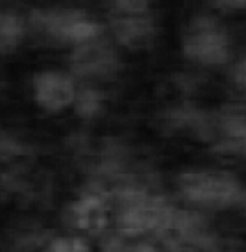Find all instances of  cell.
<instances>
[{
    "instance_id": "6da1fadb",
    "label": "cell",
    "mask_w": 246,
    "mask_h": 252,
    "mask_svg": "<svg viewBox=\"0 0 246 252\" xmlns=\"http://www.w3.org/2000/svg\"><path fill=\"white\" fill-rule=\"evenodd\" d=\"M32 33L47 42L80 45L100 38L101 25L78 9H39L29 16Z\"/></svg>"
},
{
    "instance_id": "7a4b0ae2",
    "label": "cell",
    "mask_w": 246,
    "mask_h": 252,
    "mask_svg": "<svg viewBox=\"0 0 246 252\" xmlns=\"http://www.w3.org/2000/svg\"><path fill=\"white\" fill-rule=\"evenodd\" d=\"M184 55L198 65H224L233 55V42L227 28L213 16H197L183 35Z\"/></svg>"
},
{
    "instance_id": "3957f363",
    "label": "cell",
    "mask_w": 246,
    "mask_h": 252,
    "mask_svg": "<svg viewBox=\"0 0 246 252\" xmlns=\"http://www.w3.org/2000/svg\"><path fill=\"white\" fill-rule=\"evenodd\" d=\"M203 139L212 144L213 151L246 158V116L238 112L207 113Z\"/></svg>"
},
{
    "instance_id": "277c9868",
    "label": "cell",
    "mask_w": 246,
    "mask_h": 252,
    "mask_svg": "<svg viewBox=\"0 0 246 252\" xmlns=\"http://www.w3.org/2000/svg\"><path fill=\"white\" fill-rule=\"evenodd\" d=\"M33 97L49 113L62 112L73 106L77 92L73 77L61 71H42L33 77Z\"/></svg>"
},
{
    "instance_id": "5b68a950",
    "label": "cell",
    "mask_w": 246,
    "mask_h": 252,
    "mask_svg": "<svg viewBox=\"0 0 246 252\" xmlns=\"http://www.w3.org/2000/svg\"><path fill=\"white\" fill-rule=\"evenodd\" d=\"M183 193L193 202H229L236 194L235 181L221 173H187L180 178Z\"/></svg>"
},
{
    "instance_id": "8992f818",
    "label": "cell",
    "mask_w": 246,
    "mask_h": 252,
    "mask_svg": "<svg viewBox=\"0 0 246 252\" xmlns=\"http://www.w3.org/2000/svg\"><path fill=\"white\" fill-rule=\"evenodd\" d=\"M64 223L90 235L101 233L107 225V206L104 196L90 191L70 203L64 210Z\"/></svg>"
},
{
    "instance_id": "52a82bcc",
    "label": "cell",
    "mask_w": 246,
    "mask_h": 252,
    "mask_svg": "<svg viewBox=\"0 0 246 252\" xmlns=\"http://www.w3.org/2000/svg\"><path fill=\"white\" fill-rule=\"evenodd\" d=\"M71 68L80 77H106L116 71L118 57L109 44L97 38L75 45Z\"/></svg>"
},
{
    "instance_id": "ba28073f",
    "label": "cell",
    "mask_w": 246,
    "mask_h": 252,
    "mask_svg": "<svg viewBox=\"0 0 246 252\" xmlns=\"http://www.w3.org/2000/svg\"><path fill=\"white\" fill-rule=\"evenodd\" d=\"M112 31L116 41L127 48H142L155 36V24L145 15H121L112 21Z\"/></svg>"
},
{
    "instance_id": "9c48e42d",
    "label": "cell",
    "mask_w": 246,
    "mask_h": 252,
    "mask_svg": "<svg viewBox=\"0 0 246 252\" xmlns=\"http://www.w3.org/2000/svg\"><path fill=\"white\" fill-rule=\"evenodd\" d=\"M104 93L94 87L77 89L74 96V112L83 119H93L104 107Z\"/></svg>"
},
{
    "instance_id": "30bf717a",
    "label": "cell",
    "mask_w": 246,
    "mask_h": 252,
    "mask_svg": "<svg viewBox=\"0 0 246 252\" xmlns=\"http://www.w3.org/2000/svg\"><path fill=\"white\" fill-rule=\"evenodd\" d=\"M24 35L25 25L19 16L0 12V52L15 50Z\"/></svg>"
},
{
    "instance_id": "8fae6325",
    "label": "cell",
    "mask_w": 246,
    "mask_h": 252,
    "mask_svg": "<svg viewBox=\"0 0 246 252\" xmlns=\"http://www.w3.org/2000/svg\"><path fill=\"white\" fill-rule=\"evenodd\" d=\"M103 252H159L147 242H129L121 233L103 239Z\"/></svg>"
},
{
    "instance_id": "7c38bea8",
    "label": "cell",
    "mask_w": 246,
    "mask_h": 252,
    "mask_svg": "<svg viewBox=\"0 0 246 252\" xmlns=\"http://www.w3.org/2000/svg\"><path fill=\"white\" fill-rule=\"evenodd\" d=\"M42 252H90V248L80 236H60L48 241Z\"/></svg>"
},
{
    "instance_id": "4fadbf2b",
    "label": "cell",
    "mask_w": 246,
    "mask_h": 252,
    "mask_svg": "<svg viewBox=\"0 0 246 252\" xmlns=\"http://www.w3.org/2000/svg\"><path fill=\"white\" fill-rule=\"evenodd\" d=\"M115 6L121 15H145L149 0H115Z\"/></svg>"
},
{
    "instance_id": "5bb4252c",
    "label": "cell",
    "mask_w": 246,
    "mask_h": 252,
    "mask_svg": "<svg viewBox=\"0 0 246 252\" xmlns=\"http://www.w3.org/2000/svg\"><path fill=\"white\" fill-rule=\"evenodd\" d=\"M230 81L233 87L246 96V58L236 63L230 70Z\"/></svg>"
},
{
    "instance_id": "9a60e30c",
    "label": "cell",
    "mask_w": 246,
    "mask_h": 252,
    "mask_svg": "<svg viewBox=\"0 0 246 252\" xmlns=\"http://www.w3.org/2000/svg\"><path fill=\"white\" fill-rule=\"evenodd\" d=\"M25 154V148L10 138H0V158H13Z\"/></svg>"
},
{
    "instance_id": "2e32d148",
    "label": "cell",
    "mask_w": 246,
    "mask_h": 252,
    "mask_svg": "<svg viewBox=\"0 0 246 252\" xmlns=\"http://www.w3.org/2000/svg\"><path fill=\"white\" fill-rule=\"evenodd\" d=\"M216 7L223 10H244L246 9V0H210Z\"/></svg>"
}]
</instances>
